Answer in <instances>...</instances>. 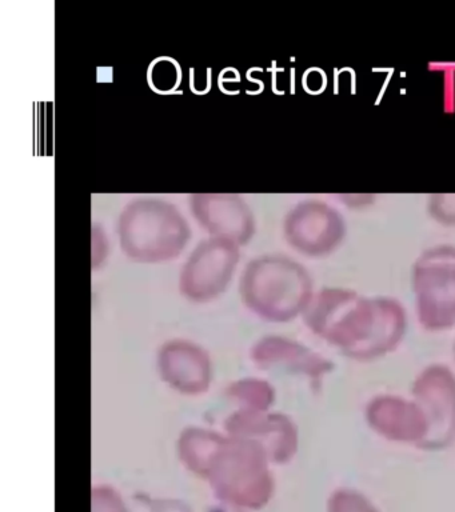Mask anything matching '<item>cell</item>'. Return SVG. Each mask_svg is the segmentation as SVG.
Here are the masks:
<instances>
[{"label": "cell", "mask_w": 455, "mask_h": 512, "mask_svg": "<svg viewBox=\"0 0 455 512\" xmlns=\"http://www.w3.org/2000/svg\"><path fill=\"white\" fill-rule=\"evenodd\" d=\"M118 235L127 258L155 264L177 259L189 243L191 230L185 216L173 204L141 198L123 208Z\"/></svg>", "instance_id": "cell-1"}, {"label": "cell", "mask_w": 455, "mask_h": 512, "mask_svg": "<svg viewBox=\"0 0 455 512\" xmlns=\"http://www.w3.org/2000/svg\"><path fill=\"white\" fill-rule=\"evenodd\" d=\"M239 291L245 306L263 319L283 322L310 302L311 280L305 268L281 255L251 260Z\"/></svg>", "instance_id": "cell-2"}, {"label": "cell", "mask_w": 455, "mask_h": 512, "mask_svg": "<svg viewBox=\"0 0 455 512\" xmlns=\"http://www.w3.org/2000/svg\"><path fill=\"white\" fill-rule=\"evenodd\" d=\"M266 460L265 452L251 440L222 435L202 475L210 476L222 494L235 498V492H243L251 502V491L269 483Z\"/></svg>", "instance_id": "cell-3"}, {"label": "cell", "mask_w": 455, "mask_h": 512, "mask_svg": "<svg viewBox=\"0 0 455 512\" xmlns=\"http://www.w3.org/2000/svg\"><path fill=\"white\" fill-rule=\"evenodd\" d=\"M239 258L237 244L219 238L203 240L183 266L179 278L183 296L195 303L217 299L229 287Z\"/></svg>", "instance_id": "cell-4"}, {"label": "cell", "mask_w": 455, "mask_h": 512, "mask_svg": "<svg viewBox=\"0 0 455 512\" xmlns=\"http://www.w3.org/2000/svg\"><path fill=\"white\" fill-rule=\"evenodd\" d=\"M283 232L290 246L302 254H330L346 235L341 212L319 199H307L287 212Z\"/></svg>", "instance_id": "cell-5"}, {"label": "cell", "mask_w": 455, "mask_h": 512, "mask_svg": "<svg viewBox=\"0 0 455 512\" xmlns=\"http://www.w3.org/2000/svg\"><path fill=\"white\" fill-rule=\"evenodd\" d=\"M190 208L199 226L211 238L229 240L243 246L255 232L253 211L245 200L235 194H194Z\"/></svg>", "instance_id": "cell-6"}, {"label": "cell", "mask_w": 455, "mask_h": 512, "mask_svg": "<svg viewBox=\"0 0 455 512\" xmlns=\"http://www.w3.org/2000/svg\"><path fill=\"white\" fill-rule=\"evenodd\" d=\"M414 283L425 314H454L455 247L438 246L423 252L415 264Z\"/></svg>", "instance_id": "cell-7"}, {"label": "cell", "mask_w": 455, "mask_h": 512, "mask_svg": "<svg viewBox=\"0 0 455 512\" xmlns=\"http://www.w3.org/2000/svg\"><path fill=\"white\" fill-rule=\"evenodd\" d=\"M158 370L170 387L185 395L203 394L213 379L209 355L187 340H173L161 348Z\"/></svg>", "instance_id": "cell-8"}, {"label": "cell", "mask_w": 455, "mask_h": 512, "mask_svg": "<svg viewBox=\"0 0 455 512\" xmlns=\"http://www.w3.org/2000/svg\"><path fill=\"white\" fill-rule=\"evenodd\" d=\"M227 435L249 439L258 444L267 459H285L290 452V431L277 415L263 411L238 410L226 420Z\"/></svg>", "instance_id": "cell-9"}, {"label": "cell", "mask_w": 455, "mask_h": 512, "mask_svg": "<svg viewBox=\"0 0 455 512\" xmlns=\"http://www.w3.org/2000/svg\"><path fill=\"white\" fill-rule=\"evenodd\" d=\"M221 438L222 435L218 432L205 430V428H187L178 440L179 459L191 471L203 474V470Z\"/></svg>", "instance_id": "cell-10"}, {"label": "cell", "mask_w": 455, "mask_h": 512, "mask_svg": "<svg viewBox=\"0 0 455 512\" xmlns=\"http://www.w3.org/2000/svg\"><path fill=\"white\" fill-rule=\"evenodd\" d=\"M229 396L239 403V410L265 411L273 398V392L265 382L243 379L231 384Z\"/></svg>", "instance_id": "cell-11"}, {"label": "cell", "mask_w": 455, "mask_h": 512, "mask_svg": "<svg viewBox=\"0 0 455 512\" xmlns=\"http://www.w3.org/2000/svg\"><path fill=\"white\" fill-rule=\"evenodd\" d=\"M430 218L442 226H455V194H431L427 198Z\"/></svg>", "instance_id": "cell-12"}, {"label": "cell", "mask_w": 455, "mask_h": 512, "mask_svg": "<svg viewBox=\"0 0 455 512\" xmlns=\"http://www.w3.org/2000/svg\"><path fill=\"white\" fill-rule=\"evenodd\" d=\"M429 68L431 71L439 72V74H443V108H445L446 112H454L455 111V63L454 62H445V63H429Z\"/></svg>", "instance_id": "cell-13"}, {"label": "cell", "mask_w": 455, "mask_h": 512, "mask_svg": "<svg viewBox=\"0 0 455 512\" xmlns=\"http://www.w3.org/2000/svg\"><path fill=\"white\" fill-rule=\"evenodd\" d=\"M150 71L162 74V78L151 80L153 87H159V91H165V88H171V90H173L174 87H177L179 76H181L177 63L169 59L158 60V62L154 63V66L151 67Z\"/></svg>", "instance_id": "cell-14"}]
</instances>
